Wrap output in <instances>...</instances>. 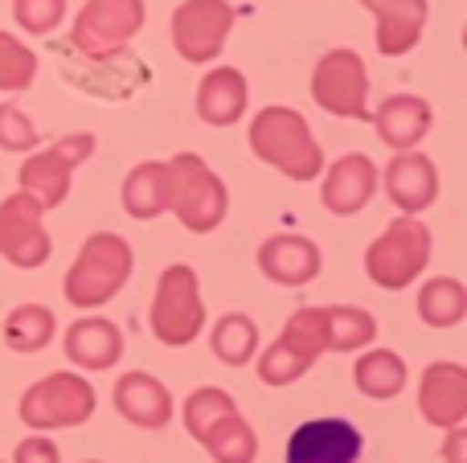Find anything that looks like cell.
I'll return each mask as SVG.
<instances>
[{
    "label": "cell",
    "mask_w": 467,
    "mask_h": 463,
    "mask_svg": "<svg viewBox=\"0 0 467 463\" xmlns=\"http://www.w3.org/2000/svg\"><path fill=\"white\" fill-rule=\"evenodd\" d=\"M250 148L263 164L279 169L291 180H312L324 172V152L312 128L291 107H263L250 123Z\"/></svg>",
    "instance_id": "cell-1"
},
{
    "label": "cell",
    "mask_w": 467,
    "mask_h": 463,
    "mask_svg": "<svg viewBox=\"0 0 467 463\" xmlns=\"http://www.w3.org/2000/svg\"><path fill=\"white\" fill-rule=\"evenodd\" d=\"M185 427L218 463H254L258 439L246 418L238 415V406H234V398L226 390L205 386V390L189 394Z\"/></svg>",
    "instance_id": "cell-2"
},
{
    "label": "cell",
    "mask_w": 467,
    "mask_h": 463,
    "mask_svg": "<svg viewBox=\"0 0 467 463\" xmlns=\"http://www.w3.org/2000/svg\"><path fill=\"white\" fill-rule=\"evenodd\" d=\"M131 279V246L119 234H90L74 267L66 271V300L74 308H99Z\"/></svg>",
    "instance_id": "cell-3"
},
{
    "label": "cell",
    "mask_w": 467,
    "mask_h": 463,
    "mask_svg": "<svg viewBox=\"0 0 467 463\" xmlns=\"http://www.w3.org/2000/svg\"><path fill=\"white\" fill-rule=\"evenodd\" d=\"M169 210L193 234H210L226 221L230 197L222 177L197 152H181L169 160Z\"/></svg>",
    "instance_id": "cell-4"
},
{
    "label": "cell",
    "mask_w": 467,
    "mask_h": 463,
    "mask_svg": "<svg viewBox=\"0 0 467 463\" xmlns=\"http://www.w3.org/2000/svg\"><path fill=\"white\" fill-rule=\"evenodd\" d=\"M427 259H431V230L414 213H406V218L389 221L386 234L365 251V271H369V279L378 287L402 292L427 271Z\"/></svg>",
    "instance_id": "cell-5"
},
{
    "label": "cell",
    "mask_w": 467,
    "mask_h": 463,
    "mask_svg": "<svg viewBox=\"0 0 467 463\" xmlns=\"http://www.w3.org/2000/svg\"><path fill=\"white\" fill-rule=\"evenodd\" d=\"M205 328V304H202V283L197 271L185 262H172L156 283V300H152V333L161 345L169 349H185L202 336Z\"/></svg>",
    "instance_id": "cell-6"
},
{
    "label": "cell",
    "mask_w": 467,
    "mask_h": 463,
    "mask_svg": "<svg viewBox=\"0 0 467 463\" xmlns=\"http://www.w3.org/2000/svg\"><path fill=\"white\" fill-rule=\"evenodd\" d=\"M95 415V390L78 374H49L33 382L21 398V423L33 431H57V427H78Z\"/></svg>",
    "instance_id": "cell-7"
},
{
    "label": "cell",
    "mask_w": 467,
    "mask_h": 463,
    "mask_svg": "<svg viewBox=\"0 0 467 463\" xmlns=\"http://www.w3.org/2000/svg\"><path fill=\"white\" fill-rule=\"evenodd\" d=\"M312 98L340 119H369V70L357 49H328L316 62Z\"/></svg>",
    "instance_id": "cell-8"
},
{
    "label": "cell",
    "mask_w": 467,
    "mask_h": 463,
    "mask_svg": "<svg viewBox=\"0 0 467 463\" xmlns=\"http://www.w3.org/2000/svg\"><path fill=\"white\" fill-rule=\"evenodd\" d=\"M95 152V136L90 131H74V136H62L54 148L29 156L21 164V193H29L41 210H54L70 197V177L87 156Z\"/></svg>",
    "instance_id": "cell-9"
},
{
    "label": "cell",
    "mask_w": 467,
    "mask_h": 463,
    "mask_svg": "<svg viewBox=\"0 0 467 463\" xmlns=\"http://www.w3.org/2000/svg\"><path fill=\"white\" fill-rule=\"evenodd\" d=\"M144 25V0H87L74 16L70 46L82 57H103L123 49Z\"/></svg>",
    "instance_id": "cell-10"
},
{
    "label": "cell",
    "mask_w": 467,
    "mask_h": 463,
    "mask_svg": "<svg viewBox=\"0 0 467 463\" xmlns=\"http://www.w3.org/2000/svg\"><path fill=\"white\" fill-rule=\"evenodd\" d=\"M234 5L230 0H181L172 13V46L185 62L205 66L222 54L230 29H234Z\"/></svg>",
    "instance_id": "cell-11"
},
{
    "label": "cell",
    "mask_w": 467,
    "mask_h": 463,
    "mask_svg": "<svg viewBox=\"0 0 467 463\" xmlns=\"http://www.w3.org/2000/svg\"><path fill=\"white\" fill-rule=\"evenodd\" d=\"M41 213L46 210L29 193H13L8 201H0V254L21 271H33L49 259V234Z\"/></svg>",
    "instance_id": "cell-12"
},
{
    "label": "cell",
    "mask_w": 467,
    "mask_h": 463,
    "mask_svg": "<svg viewBox=\"0 0 467 463\" xmlns=\"http://www.w3.org/2000/svg\"><path fill=\"white\" fill-rule=\"evenodd\" d=\"M365 435L348 418H312L287 439V463H357Z\"/></svg>",
    "instance_id": "cell-13"
},
{
    "label": "cell",
    "mask_w": 467,
    "mask_h": 463,
    "mask_svg": "<svg viewBox=\"0 0 467 463\" xmlns=\"http://www.w3.org/2000/svg\"><path fill=\"white\" fill-rule=\"evenodd\" d=\"M62 74L74 82V87L90 90L99 98H128L140 82L148 78L144 62L136 54H128V46L115 49V54H103V57H82V66L66 62Z\"/></svg>",
    "instance_id": "cell-14"
},
{
    "label": "cell",
    "mask_w": 467,
    "mask_h": 463,
    "mask_svg": "<svg viewBox=\"0 0 467 463\" xmlns=\"http://www.w3.org/2000/svg\"><path fill=\"white\" fill-rule=\"evenodd\" d=\"M419 410L431 427H463L467 418V369L455 361H435V365L422 374L419 386Z\"/></svg>",
    "instance_id": "cell-15"
},
{
    "label": "cell",
    "mask_w": 467,
    "mask_h": 463,
    "mask_svg": "<svg viewBox=\"0 0 467 463\" xmlns=\"http://www.w3.org/2000/svg\"><path fill=\"white\" fill-rule=\"evenodd\" d=\"M373 189H378V169H373L369 156L361 152H348L324 172V210L337 213V218H353L369 205Z\"/></svg>",
    "instance_id": "cell-16"
},
{
    "label": "cell",
    "mask_w": 467,
    "mask_h": 463,
    "mask_svg": "<svg viewBox=\"0 0 467 463\" xmlns=\"http://www.w3.org/2000/svg\"><path fill=\"white\" fill-rule=\"evenodd\" d=\"M258 271L279 287H304L320 275V246L304 234H275L258 246Z\"/></svg>",
    "instance_id": "cell-17"
},
{
    "label": "cell",
    "mask_w": 467,
    "mask_h": 463,
    "mask_svg": "<svg viewBox=\"0 0 467 463\" xmlns=\"http://www.w3.org/2000/svg\"><path fill=\"white\" fill-rule=\"evenodd\" d=\"M386 193L402 213H422L439 197V169L422 152H398L386 169Z\"/></svg>",
    "instance_id": "cell-18"
},
{
    "label": "cell",
    "mask_w": 467,
    "mask_h": 463,
    "mask_svg": "<svg viewBox=\"0 0 467 463\" xmlns=\"http://www.w3.org/2000/svg\"><path fill=\"white\" fill-rule=\"evenodd\" d=\"M378 16V49L386 57H402L419 46L427 29V0H361Z\"/></svg>",
    "instance_id": "cell-19"
},
{
    "label": "cell",
    "mask_w": 467,
    "mask_h": 463,
    "mask_svg": "<svg viewBox=\"0 0 467 463\" xmlns=\"http://www.w3.org/2000/svg\"><path fill=\"white\" fill-rule=\"evenodd\" d=\"M115 410L144 431H161L172 418V394L164 390L161 377L136 369V374H123L115 386Z\"/></svg>",
    "instance_id": "cell-20"
},
{
    "label": "cell",
    "mask_w": 467,
    "mask_h": 463,
    "mask_svg": "<svg viewBox=\"0 0 467 463\" xmlns=\"http://www.w3.org/2000/svg\"><path fill=\"white\" fill-rule=\"evenodd\" d=\"M373 128H378L381 144H389L394 152H410L431 131V103L419 95H394L373 111Z\"/></svg>",
    "instance_id": "cell-21"
},
{
    "label": "cell",
    "mask_w": 467,
    "mask_h": 463,
    "mask_svg": "<svg viewBox=\"0 0 467 463\" xmlns=\"http://www.w3.org/2000/svg\"><path fill=\"white\" fill-rule=\"evenodd\" d=\"M66 357L82 369H111L123 357V333L103 316L74 320L66 328Z\"/></svg>",
    "instance_id": "cell-22"
},
{
    "label": "cell",
    "mask_w": 467,
    "mask_h": 463,
    "mask_svg": "<svg viewBox=\"0 0 467 463\" xmlns=\"http://www.w3.org/2000/svg\"><path fill=\"white\" fill-rule=\"evenodd\" d=\"M246 111V78L234 66H218L202 78L197 87V115L213 128H230V123L242 119Z\"/></svg>",
    "instance_id": "cell-23"
},
{
    "label": "cell",
    "mask_w": 467,
    "mask_h": 463,
    "mask_svg": "<svg viewBox=\"0 0 467 463\" xmlns=\"http://www.w3.org/2000/svg\"><path fill=\"white\" fill-rule=\"evenodd\" d=\"M123 210L136 221L161 218L169 210V160H148L128 172V180H123Z\"/></svg>",
    "instance_id": "cell-24"
},
{
    "label": "cell",
    "mask_w": 467,
    "mask_h": 463,
    "mask_svg": "<svg viewBox=\"0 0 467 463\" xmlns=\"http://www.w3.org/2000/svg\"><path fill=\"white\" fill-rule=\"evenodd\" d=\"M275 345H279L283 353H291L299 365L312 369L316 357L328 353V312L324 308H299L296 316L287 320V328H283V336Z\"/></svg>",
    "instance_id": "cell-25"
},
{
    "label": "cell",
    "mask_w": 467,
    "mask_h": 463,
    "mask_svg": "<svg viewBox=\"0 0 467 463\" xmlns=\"http://www.w3.org/2000/svg\"><path fill=\"white\" fill-rule=\"evenodd\" d=\"M357 390L365 394V398H394V394H402L406 386V361L398 357V353L389 349H373V353H361L357 357Z\"/></svg>",
    "instance_id": "cell-26"
},
{
    "label": "cell",
    "mask_w": 467,
    "mask_h": 463,
    "mask_svg": "<svg viewBox=\"0 0 467 463\" xmlns=\"http://www.w3.org/2000/svg\"><path fill=\"white\" fill-rule=\"evenodd\" d=\"M54 328H57V320L46 304H21L5 320V341L13 353H37L54 341Z\"/></svg>",
    "instance_id": "cell-27"
},
{
    "label": "cell",
    "mask_w": 467,
    "mask_h": 463,
    "mask_svg": "<svg viewBox=\"0 0 467 463\" xmlns=\"http://www.w3.org/2000/svg\"><path fill=\"white\" fill-rule=\"evenodd\" d=\"M467 312V287L460 279H431L419 292V316L431 328H455Z\"/></svg>",
    "instance_id": "cell-28"
},
{
    "label": "cell",
    "mask_w": 467,
    "mask_h": 463,
    "mask_svg": "<svg viewBox=\"0 0 467 463\" xmlns=\"http://www.w3.org/2000/svg\"><path fill=\"white\" fill-rule=\"evenodd\" d=\"M213 353H218L222 365H246L250 357H254L258 349V328L250 316H242V312H230V316H222L218 324H213V336H210Z\"/></svg>",
    "instance_id": "cell-29"
},
{
    "label": "cell",
    "mask_w": 467,
    "mask_h": 463,
    "mask_svg": "<svg viewBox=\"0 0 467 463\" xmlns=\"http://www.w3.org/2000/svg\"><path fill=\"white\" fill-rule=\"evenodd\" d=\"M324 312H328V349L353 353V349H365L378 336V320L365 308L340 304V308H324Z\"/></svg>",
    "instance_id": "cell-30"
},
{
    "label": "cell",
    "mask_w": 467,
    "mask_h": 463,
    "mask_svg": "<svg viewBox=\"0 0 467 463\" xmlns=\"http://www.w3.org/2000/svg\"><path fill=\"white\" fill-rule=\"evenodd\" d=\"M37 78V54L25 41L0 33V90H29Z\"/></svg>",
    "instance_id": "cell-31"
},
{
    "label": "cell",
    "mask_w": 467,
    "mask_h": 463,
    "mask_svg": "<svg viewBox=\"0 0 467 463\" xmlns=\"http://www.w3.org/2000/svg\"><path fill=\"white\" fill-rule=\"evenodd\" d=\"M13 16H16V25H21L25 33L46 37V33H54L57 25H62L66 0H13Z\"/></svg>",
    "instance_id": "cell-32"
},
{
    "label": "cell",
    "mask_w": 467,
    "mask_h": 463,
    "mask_svg": "<svg viewBox=\"0 0 467 463\" xmlns=\"http://www.w3.org/2000/svg\"><path fill=\"white\" fill-rule=\"evenodd\" d=\"M0 148L5 152H29V148H37V128L13 103H0Z\"/></svg>",
    "instance_id": "cell-33"
},
{
    "label": "cell",
    "mask_w": 467,
    "mask_h": 463,
    "mask_svg": "<svg viewBox=\"0 0 467 463\" xmlns=\"http://www.w3.org/2000/svg\"><path fill=\"white\" fill-rule=\"evenodd\" d=\"M57 459L62 456H57V448L46 435H29V439H21L13 451V463H57Z\"/></svg>",
    "instance_id": "cell-34"
},
{
    "label": "cell",
    "mask_w": 467,
    "mask_h": 463,
    "mask_svg": "<svg viewBox=\"0 0 467 463\" xmlns=\"http://www.w3.org/2000/svg\"><path fill=\"white\" fill-rule=\"evenodd\" d=\"M443 456H447V463H467V431H463V427H451Z\"/></svg>",
    "instance_id": "cell-35"
},
{
    "label": "cell",
    "mask_w": 467,
    "mask_h": 463,
    "mask_svg": "<svg viewBox=\"0 0 467 463\" xmlns=\"http://www.w3.org/2000/svg\"><path fill=\"white\" fill-rule=\"evenodd\" d=\"M90 463H99V459H90Z\"/></svg>",
    "instance_id": "cell-36"
}]
</instances>
